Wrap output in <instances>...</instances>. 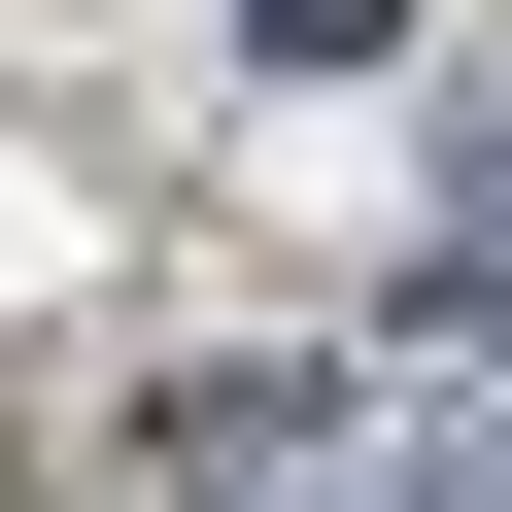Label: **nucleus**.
Here are the masks:
<instances>
[{
	"instance_id": "f257e3e1",
	"label": "nucleus",
	"mask_w": 512,
	"mask_h": 512,
	"mask_svg": "<svg viewBox=\"0 0 512 512\" xmlns=\"http://www.w3.org/2000/svg\"><path fill=\"white\" fill-rule=\"evenodd\" d=\"M478 239H512V137H478Z\"/></svg>"
}]
</instances>
